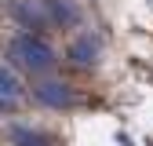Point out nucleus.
<instances>
[{
	"label": "nucleus",
	"mask_w": 153,
	"mask_h": 146,
	"mask_svg": "<svg viewBox=\"0 0 153 146\" xmlns=\"http://www.w3.org/2000/svg\"><path fill=\"white\" fill-rule=\"evenodd\" d=\"M7 59L15 66L29 69V73H48L55 66V51L40 40V36L22 33V36H15V40H7Z\"/></svg>",
	"instance_id": "obj_1"
},
{
	"label": "nucleus",
	"mask_w": 153,
	"mask_h": 146,
	"mask_svg": "<svg viewBox=\"0 0 153 146\" xmlns=\"http://www.w3.org/2000/svg\"><path fill=\"white\" fill-rule=\"evenodd\" d=\"M11 15L18 18V22L33 26V29H44V26L51 22L48 7H44V4H33V0H15V4H11Z\"/></svg>",
	"instance_id": "obj_2"
},
{
	"label": "nucleus",
	"mask_w": 153,
	"mask_h": 146,
	"mask_svg": "<svg viewBox=\"0 0 153 146\" xmlns=\"http://www.w3.org/2000/svg\"><path fill=\"white\" fill-rule=\"evenodd\" d=\"M33 95L40 99L44 106H55V110H62V106H73V91L59 80H48V84H36L33 88Z\"/></svg>",
	"instance_id": "obj_3"
},
{
	"label": "nucleus",
	"mask_w": 153,
	"mask_h": 146,
	"mask_svg": "<svg viewBox=\"0 0 153 146\" xmlns=\"http://www.w3.org/2000/svg\"><path fill=\"white\" fill-rule=\"evenodd\" d=\"M95 55H99V40H91V33H88V36H76V40L69 44V59L80 62V66L95 62Z\"/></svg>",
	"instance_id": "obj_4"
},
{
	"label": "nucleus",
	"mask_w": 153,
	"mask_h": 146,
	"mask_svg": "<svg viewBox=\"0 0 153 146\" xmlns=\"http://www.w3.org/2000/svg\"><path fill=\"white\" fill-rule=\"evenodd\" d=\"M18 95H22V88H18V80L11 77V73L0 66V106H15Z\"/></svg>",
	"instance_id": "obj_5"
},
{
	"label": "nucleus",
	"mask_w": 153,
	"mask_h": 146,
	"mask_svg": "<svg viewBox=\"0 0 153 146\" xmlns=\"http://www.w3.org/2000/svg\"><path fill=\"white\" fill-rule=\"evenodd\" d=\"M44 7L51 15V22H76V7H69L66 0H44Z\"/></svg>",
	"instance_id": "obj_6"
}]
</instances>
